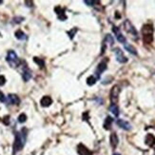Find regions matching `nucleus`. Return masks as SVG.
<instances>
[{"label":"nucleus","mask_w":155,"mask_h":155,"mask_svg":"<svg viewBox=\"0 0 155 155\" xmlns=\"http://www.w3.org/2000/svg\"><path fill=\"white\" fill-rule=\"evenodd\" d=\"M119 93H120V88L118 86H113L110 91V101L112 104H117L119 100Z\"/></svg>","instance_id":"obj_3"},{"label":"nucleus","mask_w":155,"mask_h":155,"mask_svg":"<svg viewBox=\"0 0 155 155\" xmlns=\"http://www.w3.org/2000/svg\"><path fill=\"white\" fill-rule=\"evenodd\" d=\"M0 102H2V103L6 102V97H5V95H4V93H3L1 91H0Z\"/></svg>","instance_id":"obj_28"},{"label":"nucleus","mask_w":155,"mask_h":155,"mask_svg":"<svg viewBox=\"0 0 155 155\" xmlns=\"http://www.w3.org/2000/svg\"><path fill=\"white\" fill-rule=\"evenodd\" d=\"M25 140H26V134L22 133V132H17L15 135V140L14 143V153L21 150L24 147Z\"/></svg>","instance_id":"obj_1"},{"label":"nucleus","mask_w":155,"mask_h":155,"mask_svg":"<svg viewBox=\"0 0 155 155\" xmlns=\"http://www.w3.org/2000/svg\"><path fill=\"white\" fill-rule=\"evenodd\" d=\"M154 155H155V150H154Z\"/></svg>","instance_id":"obj_35"},{"label":"nucleus","mask_w":155,"mask_h":155,"mask_svg":"<svg viewBox=\"0 0 155 155\" xmlns=\"http://www.w3.org/2000/svg\"><path fill=\"white\" fill-rule=\"evenodd\" d=\"M6 60H7V62L10 64V66H11V68H16L19 65V59H18V57H17V54L15 53V51H8Z\"/></svg>","instance_id":"obj_2"},{"label":"nucleus","mask_w":155,"mask_h":155,"mask_svg":"<svg viewBox=\"0 0 155 155\" xmlns=\"http://www.w3.org/2000/svg\"><path fill=\"white\" fill-rule=\"evenodd\" d=\"M117 125L120 128H122L123 129H125V130H130L131 129V126L130 124L128 123V122H127V121L123 120V119H118L117 120Z\"/></svg>","instance_id":"obj_7"},{"label":"nucleus","mask_w":155,"mask_h":155,"mask_svg":"<svg viewBox=\"0 0 155 155\" xmlns=\"http://www.w3.org/2000/svg\"><path fill=\"white\" fill-rule=\"evenodd\" d=\"M5 83H6V78H5V76H3V75H0V86L5 85Z\"/></svg>","instance_id":"obj_27"},{"label":"nucleus","mask_w":155,"mask_h":155,"mask_svg":"<svg viewBox=\"0 0 155 155\" xmlns=\"http://www.w3.org/2000/svg\"><path fill=\"white\" fill-rule=\"evenodd\" d=\"M113 32H114L115 34H116V38H117V40L119 41L120 43H123V44H126V38L124 36L122 33H120V32L118 31V29L116 27H113L112 29Z\"/></svg>","instance_id":"obj_9"},{"label":"nucleus","mask_w":155,"mask_h":155,"mask_svg":"<svg viewBox=\"0 0 155 155\" xmlns=\"http://www.w3.org/2000/svg\"><path fill=\"white\" fill-rule=\"evenodd\" d=\"M2 3H3V1L2 0H0V4H2Z\"/></svg>","instance_id":"obj_34"},{"label":"nucleus","mask_w":155,"mask_h":155,"mask_svg":"<svg viewBox=\"0 0 155 155\" xmlns=\"http://www.w3.org/2000/svg\"><path fill=\"white\" fill-rule=\"evenodd\" d=\"M124 27H125V31L130 34L134 35V36H137L138 35V32H137L136 29L134 28V26L131 24V22L129 20H126L124 22Z\"/></svg>","instance_id":"obj_4"},{"label":"nucleus","mask_w":155,"mask_h":155,"mask_svg":"<svg viewBox=\"0 0 155 155\" xmlns=\"http://www.w3.org/2000/svg\"><path fill=\"white\" fill-rule=\"evenodd\" d=\"M3 123L5 124V125H9L10 124V116L9 115H7V116H5V117L3 118Z\"/></svg>","instance_id":"obj_26"},{"label":"nucleus","mask_w":155,"mask_h":155,"mask_svg":"<svg viewBox=\"0 0 155 155\" xmlns=\"http://www.w3.org/2000/svg\"><path fill=\"white\" fill-rule=\"evenodd\" d=\"M85 3L86 4H88V6H93L94 4H96V1H88V0H85Z\"/></svg>","instance_id":"obj_30"},{"label":"nucleus","mask_w":155,"mask_h":155,"mask_svg":"<svg viewBox=\"0 0 155 155\" xmlns=\"http://www.w3.org/2000/svg\"><path fill=\"white\" fill-rule=\"evenodd\" d=\"M112 155H120V154H119V153H113Z\"/></svg>","instance_id":"obj_33"},{"label":"nucleus","mask_w":155,"mask_h":155,"mask_svg":"<svg viewBox=\"0 0 155 155\" xmlns=\"http://www.w3.org/2000/svg\"><path fill=\"white\" fill-rule=\"evenodd\" d=\"M105 41L107 43H109L110 46L113 45V43H114V39H113V37L110 34H107V36L105 38Z\"/></svg>","instance_id":"obj_24"},{"label":"nucleus","mask_w":155,"mask_h":155,"mask_svg":"<svg viewBox=\"0 0 155 155\" xmlns=\"http://www.w3.org/2000/svg\"><path fill=\"white\" fill-rule=\"evenodd\" d=\"M143 40L147 44H150L153 41V35L152 34H145L143 35Z\"/></svg>","instance_id":"obj_21"},{"label":"nucleus","mask_w":155,"mask_h":155,"mask_svg":"<svg viewBox=\"0 0 155 155\" xmlns=\"http://www.w3.org/2000/svg\"><path fill=\"white\" fill-rule=\"evenodd\" d=\"M14 35H15V37L17 38V39H19V40H25V39L27 38V36H26V34L24 33V32H22L21 29L16 31Z\"/></svg>","instance_id":"obj_18"},{"label":"nucleus","mask_w":155,"mask_h":155,"mask_svg":"<svg viewBox=\"0 0 155 155\" xmlns=\"http://www.w3.org/2000/svg\"><path fill=\"white\" fill-rule=\"evenodd\" d=\"M22 78L24 81H29L31 78H32V71L28 69V68H25L23 72H22Z\"/></svg>","instance_id":"obj_15"},{"label":"nucleus","mask_w":155,"mask_h":155,"mask_svg":"<svg viewBox=\"0 0 155 155\" xmlns=\"http://www.w3.org/2000/svg\"><path fill=\"white\" fill-rule=\"evenodd\" d=\"M40 104H41V106L44 108L50 107V106L52 104V99H51L50 96H44L42 99H41Z\"/></svg>","instance_id":"obj_10"},{"label":"nucleus","mask_w":155,"mask_h":155,"mask_svg":"<svg viewBox=\"0 0 155 155\" xmlns=\"http://www.w3.org/2000/svg\"><path fill=\"white\" fill-rule=\"evenodd\" d=\"M110 110L114 114V116H116V117L119 115V108L117 107V105L111 104V106L110 107Z\"/></svg>","instance_id":"obj_20"},{"label":"nucleus","mask_w":155,"mask_h":155,"mask_svg":"<svg viewBox=\"0 0 155 155\" xmlns=\"http://www.w3.org/2000/svg\"><path fill=\"white\" fill-rule=\"evenodd\" d=\"M77 152L79 155H91L92 152L83 144H79L77 147Z\"/></svg>","instance_id":"obj_6"},{"label":"nucleus","mask_w":155,"mask_h":155,"mask_svg":"<svg viewBox=\"0 0 155 155\" xmlns=\"http://www.w3.org/2000/svg\"><path fill=\"white\" fill-rule=\"evenodd\" d=\"M142 32H143V35L145 34H152L153 33V27L151 25L147 24L145 25L144 27L142 28Z\"/></svg>","instance_id":"obj_14"},{"label":"nucleus","mask_w":155,"mask_h":155,"mask_svg":"<svg viewBox=\"0 0 155 155\" xmlns=\"http://www.w3.org/2000/svg\"><path fill=\"white\" fill-rule=\"evenodd\" d=\"M146 144L148 146V147H153L155 145V136L153 134H147L146 136V139H145Z\"/></svg>","instance_id":"obj_11"},{"label":"nucleus","mask_w":155,"mask_h":155,"mask_svg":"<svg viewBox=\"0 0 155 155\" xmlns=\"http://www.w3.org/2000/svg\"><path fill=\"white\" fill-rule=\"evenodd\" d=\"M33 61H34L40 68H43L44 66H45V62H44L43 59L38 58V57H33Z\"/></svg>","instance_id":"obj_22"},{"label":"nucleus","mask_w":155,"mask_h":155,"mask_svg":"<svg viewBox=\"0 0 155 155\" xmlns=\"http://www.w3.org/2000/svg\"><path fill=\"white\" fill-rule=\"evenodd\" d=\"M75 32H76V31H75ZM75 32H73V29H71V32H69V34H70V38H72L73 36H74Z\"/></svg>","instance_id":"obj_31"},{"label":"nucleus","mask_w":155,"mask_h":155,"mask_svg":"<svg viewBox=\"0 0 155 155\" xmlns=\"http://www.w3.org/2000/svg\"><path fill=\"white\" fill-rule=\"evenodd\" d=\"M25 3H26V4H33V3H32V1H26ZM28 6H29V7H32L31 5H28Z\"/></svg>","instance_id":"obj_32"},{"label":"nucleus","mask_w":155,"mask_h":155,"mask_svg":"<svg viewBox=\"0 0 155 155\" xmlns=\"http://www.w3.org/2000/svg\"><path fill=\"white\" fill-rule=\"evenodd\" d=\"M107 70V63L104 61H102L100 64L97 66V70H96V73L97 75H98V77L100 76V74H101L102 72L105 71V70Z\"/></svg>","instance_id":"obj_13"},{"label":"nucleus","mask_w":155,"mask_h":155,"mask_svg":"<svg viewBox=\"0 0 155 155\" xmlns=\"http://www.w3.org/2000/svg\"><path fill=\"white\" fill-rule=\"evenodd\" d=\"M125 49L128 52H130L131 54H134V55H137V51L136 49L134 48L132 45H129V44H125Z\"/></svg>","instance_id":"obj_19"},{"label":"nucleus","mask_w":155,"mask_h":155,"mask_svg":"<svg viewBox=\"0 0 155 155\" xmlns=\"http://www.w3.org/2000/svg\"><path fill=\"white\" fill-rule=\"evenodd\" d=\"M55 11H56V14H58V18L60 19V20L64 21V20L67 19V16L65 15L64 10H63V9H61L60 7H56V8H55Z\"/></svg>","instance_id":"obj_16"},{"label":"nucleus","mask_w":155,"mask_h":155,"mask_svg":"<svg viewBox=\"0 0 155 155\" xmlns=\"http://www.w3.org/2000/svg\"><path fill=\"white\" fill-rule=\"evenodd\" d=\"M110 146H111L113 148H116V147L118 146V143H119V139H118L117 134L115 133V132L110 134Z\"/></svg>","instance_id":"obj_8"},{"label":"nucleus","mask_w":155,"mask_h":155,"mask_svg":"<svg viewBox=\"0 0 155 155\" xmlns=\"http://www.w3.org/2000/svg\"><path fill=\"white\" fill-rule=\"evenodd\" d=\"M112 122H113L112 118L110 117V116H108V117L106 118L105 123H104V128H105V129H107V130L110 129V128H111V125H112Z\"/></svg>","instance_id":"obj_17"},{"label":"nucleus","mask_w":155,"mask_h":155,"mask_svg":"<svg viewBox=\"0 0 155 155\" xmlns=\"http://www.w3.org/2000/svg\"><path fill=\"white\" fill-rule=\"evenodd\" d=\"M27 120V115L25 113H21V114L18 116V122L19 123H25Z\"/></svg>","instance_id":"obj_25"},{"label":"nucleus","mask_w":155,"mask_h":155,"mask_svg":"<svg viewBox=\"0 0 155 155\" xmlns=\"http://www.w3.org/2000/svg\"><path fill=\"white\" fill-rule=\"evenodd\" d=\"M23 20H24L23 17H14V21L15 22V23H21Z\"/></svg>","instance_id":"obj_29"},{"label":"nucleus","mask_w":155,"mask_h":155,"mask_svg":"<svg viewBox=\"0 0 155 155\" xmlns=\"http://www.w3.org/2000/svg\"><path fill=\"white\" fill-rule=\"evenodd\" d=\"M96 78L94 77V76H90V77H88V79H87V84H88V86H93L94 84L96 83Z\"/></svg>","instance_id":"obj_23"},{"label":"nucleus","mask_w":155,"mask_h":155,"mask_svg":"<svg viewBox=\"0 0 155 155\" xmlns=\"http://www.w3.org/2000/svg\"><path fill=\"white\" fill-rule=\"evenodd\" d=\"M114 53L115 56H116V60H117L119 63H126L128 62V58H127L125 55H124L123 51H121L120 49H114Z\"/></svg>","instance_id":"obj_5"},{"label":"nucleus","mask_w":155,"mask_h":155,"mask_svg":"<svg viewBox=\"0 0 155 155\" xmlns=\"http://www.w3.org/2000/svg\"><path fill=\"white\" fill-rule=\"evenodd\" d=\"M8 99L10 103L13 105H18L20 103V99H19V97L16 94H9Z\"/></svg>","instance_id":"obj_12"}]
</instances>
